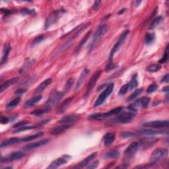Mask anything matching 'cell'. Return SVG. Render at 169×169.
I'll use <instances>...</instances> for the list:
<instances>
[{"mask_svg":"<svg viewBox=\"0 0 169 169\" xmlns=\"http://www.w3.org/2000/svg\"><path fill=\"white\" fill-rule=\"evenodd\" d=\"M100 4H101V1L94 2V4L93 5V9L94 10H95V11H97V10L99 9L100 7Z\"/></svg>","mask_w":169,"mask_h":169,"instance_id":"cell-50","label":"cell"},{"mask_svg":"<svg viewBox=\"0 0 169 169\" xmlns=\"http://www.w3.org/2000/svg\"><path fill=\"white\" fill-rule=\"evenodd\" d=\"M99 166V161H95L94 162H93V163L89 164V166H88L87 168H96Z\"/></svg>","mask_w":169,"mask_h":169,"instance_id":"cell-52","label":"cell"},{"mask_svg":"<svg viewBox=\"0 0 169 169\" xmlns=\"http://www.w3.org/2000/svg\"><path fill=\"white\" fill-rule=\"evenodd\" d=\"M19 81L18 77H14V78L10 79L8 81H6L5 82L2 84L1 87H0V93H2L3 91H5L6 89H8L9 87H11L13 84L17 83Z\"/></svg>","mask_w":169,"mask_h":169,"instance_id":"cell-21","label":"cell"},{"mask_svg":"<svg viewBox=\"0 0 169 169\" xmlns=\"http://www.w3.org/2000/svg\"><path fill=\"white\" fill-rule=\"evenodd\" d=\"M42 97L41 95H37L36 97H34L33 98H31V99L28 100L23 104V108H24V109H29V108L34 106L35 104L38 103L39 101L42 99Z\"/></svg>","mask_w":169,"mask_h":169,"instance_id":"cell-25","label":"cell"},{"mask_svg":"<svg viewBox=\"0 0 169 169\" xmlns=\"http://www.w3.org/2000/svg\"><path fill=\"white\" fill-rule=\"evenodd\" d=\"M163 21V17L162 16H158L157 17L155 18L153 21L151 22L150 24V29H154L155 28H156L157 26L161 24V22Z\"/></svg>","mask_w":169,"mask_h":169,"instance_id":"cell-36","label":"cell"},{"mask_svg":"<svg viewBox=\"0 0 169 169\" xmlns=\"http://www.w3.org/2000/svg\"><path fill=\"white\" fill-rule=\"evenodd\" d=\"M73 99V97H70L64 100L63 102L60 104L58 109H57V112L58 113L63 112L64 111H65L67 108L69 107V104H71V103L72 102Z\"/></svg>","mask_w":169,"mask_h":169,"instance_id":"cell-27","label":"cell"},{"mask_svg":"<svg viewBox=\"0 0 169 169\" xmlns=\"http://www.w3.org/2000/svg\"><path fill=\"white\" fill-rule=\"evenodd\" d=\"M97 152L91 153L90 155L87 157L84 160H83L80 163H79L75 167V168H84L85 167H87V165H89L91 163V161H92L94 158L97 157Z\"/></svg>","mask_w":169,"mask_h":169,"instance_id":"cell-18","label":"cell"},{"mask_svg":"<svg viewBox=\"0 0 169 169\" xmlns=\"http://www.w3.org/2000/svg\"><path fill=\"white\" fill-rule=\"evenodd\" d=\"M20 101H21V97H16L15 99H13V100L11 101V102L8 104V105H7V109L9 110L14 109V108H15L18 105L19 103H20Z\"/></svg>","mask_w":169,"mask_h":169,"instance_id":"cell-34","label":"cell"},{"mask_svg":"<svg viewBox=\"0 0 169 169\" xmlns=\"http://www.w3.org/2000/svg\"><path fill=\"white\" fill-rule=\"evenodd\" d=\"M126 9H121V10H120L119 11H118V15H121V14H123V13L126 11Z\"/></svg>","mask_w":169,"mask_h":169,"instance_id":"cell-57","label":"cell"},{"mask_svg":"<svg viewBox=\"0 0 169 169\" xmlns=\"http://www.w3.org/2000/svg\"><path fill=\"white\" fill-rule=\"evenodd\" d=\"M155 40V35L153 32L147 33V35H145V42L146 45H150V44L154 42Z\"/></svg>","mask_w":169,"mask_h":169,"instance_id":"cell-39","label":"cell"},{"mask_svg":"<svg viewBox=\"0 0 169 169\" xmlns=\"http://www.w3.org/2000/svg\"><path fill=\"white\" fill-rule=\"evenodd\" d=\"M35 63V60H30L29 62H27L26 63H25L23 66L21 68V70H20V73H24L26 71H27L29 69H30L31 67L34 63Z\"/></svg>","mask_w":169,"mask_h":169,"instance_id":"cell-38","label":"cell"},{"mask_svg":"<svg viewBox=\"0 0 169 169\" xmlns=\"http://www.w3.org/2000/svg\"><path fill=\"white\" fill-rule=\"evenodd\" d=\"M128 87H129V84H125L120 88V89L118 92V96H123L125 94L127 93V91L128 90Z\"/></svg>","mask_w":169,"mask_h":169,"instance_id":"cell-43","label":"cell"},{"mask_svg":"<svg viewBox=\"0 0 169 169\" xmlns=\"http://www.w3.org/2000/svg\"><path fill=\"white\" fill-rule=\"evenodd\" d=\"M143 92V88H140V89H138L136 90L128 98L126 101L127 102H131V101L136 99V98L139 95H140V94Z\"/></svg>","mask_w":169,"mask_h":169,"instance_id":"cell-31","label":"cell"},{"mask_svg":"<svg viewBox=\"0 0 169 169\" xmlns=\"http://www.w3.org/2000/svg\"><path fill=\"white\" fill-rule=\"evenodd\" d=\"M91 31L87 32V33L86 34L85 36L83 37V39L81 40V42H79V45H77V46L76 47L75 50V53H77V52H79L80 51L81 49L83 48V46L84 45V44H85L87 42V40H89V37L91 36Z\"/></svg>","mask_w":169,"mask_h":169,"instance_id":"cell-28","label":"cell"},{"mask_svg":"<svg viewBox=\"0 0 169 169\" xmlns=\"http://www.w3.org/2000/svg\"><path fill=\"white\" fill-rule=\"evenodd\" d=\"M38 127V125H36V126H22V127H20L19 128H17L16 130L14 131V133H19V132H21V131H26V130H33V129H36Z\"/></svg>","mask_w":169,"mask_h":169,"instance_id":"cell-40","label":"cell"},{"mask_svg":"<svg viewBox=\"0 0 169 169\" xmlns=\"http://www.w3.org/2000/svg\"><path fill=\"white\" fill-rule=\"evenodd\" d=\"M165 132H168V131H165L163 130H153V128L151 129H144L138 131V133L145 135V136H152V135H157V134H164Z\"/></svg>","mask_w":169,"mask_h":169,"instance_id":"cell-22","label":"cell"},{"mask_svg":"<svg viewBox=\"0 0 169 169\" xmlns=\"http://www.w3.org/2000/svg\"><path fill=\"white\" fill-rule=\"evenodd\" d=\"M1 11H2V13H4V14L5 15H8L11 14V13H13L11 10H9V9H2Z\"/></svg>","mask_w":169,"mask_h":169,"instance_id":"cell-54","label":"cell"},{"mask_svg":"<svg viewBox=\"0 0 169 169\" xmlns=\"http://www.w3.org/2000/svg\"><path fill=\"white\" fill-rule=\"evenodd\" d=\"M141 3V1H137V2H136V6H137V7L139 6V5H140V3Z\"/></svg>","mask_w":169,"mask_h":169,"instance_id":"cell-59","label":"cell"},{"mask_svg":"<svg viewBox=\"0 0 169 169\" xmlns=\"http://www.w3.org/2000/svg\"><path fill=\"white\" fill-rule=\"evenodd\" d=\"M80 115L77 114H72L69 115H67L62 117L59 120V123L62 124H73L76 123L79 120Z\"/></svg>","mask_w":169,"mask_h":169,"instance_id":"cell-13","label":"cell"},{"mask_svg":"<svg viewBox=\"0 0 169 169\" xmlns=\"http://www.w3.org/2000/svg\"><path fill=\"white\" fill-rule=\"evenodd\" d=\"M124 108L123 107H118L116 109L111 110L107 112H100V113H94L91 115H89L88 119L91 120H103L106 118H109L110 116H115V115L119 114L121 112Z\"/></svg>","mask_w":169,"mask_h":169,"instance_id":"cell-3","label":"cell"},{"mask_svg":"<svg viewBox=\"0 0 169 169\" xmlns=\"http://www.w3.org/2000/svg\"><path fill=\"white\" fill-rule=\"evenodd\" d=\"M116 138V134L112 132L107 133L104 137V144L105 146L108 147L112 145Z\"/></svg>","mask_w":169,"mask_h":169,"instance_id":"cell-26","label":"cell"},{"mask_svg":"<svg viewBox=\"0 0 169 169\" xmlns=\"http://www.w3.org/2000/svg\"><path fill=\"white\" fill-rule=\"evenodd\" d=\"M167 60H168V45L166 47V50H165V52H164V54L163 57H162L161 60H159L158 63H163L166 62Z\"/></svg>","mask_w":169,"mask_h":169,"instance_id":"cell-48","label":"cell"},{"mask_svg":"<svg viewBox=\"0 0 169 169\" xmlns=\"http://www.w3.org/2000/svg\"><path fill=\"white\" fill-rule=\"evenodd\" d=\"M140 147V143L137 141H134L130 143L129 146L124 151V156L126 158H130L136 153L138 148Z\"/></svg>","mask_w":169,"mask_h":169,"instance_id":"cell-14","label":"cell"},{"mask_svg":"<svg viewBox=\"0 0 169 169\" xmlns=\"http://www.w3.org/2000/svg\"><path fill=\"white\" fill-rule=\"evenodd\" d=\"M66 13V10L60 9V10H54L52 11L47 17L45 21V29H49L52 25H54L57 21L62 17L64 13Z\"/></svg>","mask_w":169,"mask_h":169,"instance_id":"cell-4","label":"cell"},{"mask_svg":"<svg viewBox=\"0 0 169 169\" xmlns=\"http://www.w3.org/2000/svg\"><path fill=\"white\" fill-rule=\"evenodd\" d=\"M129 33H130V30H126V31H124L122 35L120 36V38L118 40V41L116 42V44H115V45L114 46L112 50H111L110 54L109 62H113L112 59H113L114 54L116 53V52L120 48V46L122 45L123 42H124V40H126V38H127V36H128V35H129Z\"/></svg>","mask_w":169,"mask_h":169,"instance_id":"cell-7","label":"cell"},{"mask_svg":"<svg viewBox=\"0 0 169 169\" xmlns=\"http://www.w3.org/2000/svg\"><path fill=\"white\" fill-rule=\"evenodd\" d=\"M135 117H136V114L133 112H124L117 116L114 120L116 121V122L118 123L128 124L133 121Z\"/></svg>","mask_w":169,"mask_h":169,"instance_id":"cell-8","label":"cell"},{"mask_svg":"<svg viewBox=\"0 0 169 169\" xmlns=\"http://www.w3.org/2000/svg\"><path fill=\"white\" fill-rule=\"evenodd\" d=\"M114 87V83H110L107 86L106 89L100 93L99 97H98V99H97L95 103L94 104V107H97L99 106H100L101 104L104 103V101L107 99V98L109 97L110 94L112 93Z\"/></svg>","mask_w":169,"mask_h":169,"instance_id":"cell-6","label":"cell"},{"mask_svg":"<svg viewBox=\"0 0 169 169\" xmlns=\"http://www.w3.org/2000/svg\"><path fill=\"white\" fill-rule=\"evenodd\" d=\"M107 30L108 25L106 24L100 25L99 27L97 29L95 32L94 33L93 36L92 40H91V42L89 46V48H89V52H91L94 48V47L99 43L100 39L103 38L104 34L107 32Z\"/></svg>","mask_w":169,"mask_h":169,"instance_id":"cell-2","label":"cell"},{"mask_svg":"<svg viewBox=\"0 0 169 169\" xmlns=\"http://www.w3.org/2000/svg\"><path fill=\"white\" fill-rule=\"evenodd\" d=\"M129 84V87H128V89L130 91L134 90L135 88H136L137 84H138V81H137V74H135L131 77V79L130 81V82L128 83Z\"/></svg>","mask_w":169,"mask_h":169,"instance_id":"cell-32","label":"cell"},{"mask_svg":"<svg viewBox=\"0 0 169 169\" xmlns=\"http://www.w3.org/2000/svg\"><path fill=\"white\" fill-rule=\"evenodd\" d=\"M29 123H30V121L29 120L20 121H18L17 123H16V124H15L14 125H13V128H19L20 127H22V126H25L26 124H28Z\"/></svg>","mask_w":169,"mask_h":169,"instance_id":"cell-45","label":"cell"},{"mask_svg":"<svg viewBox=\"0 0 169 169\" xmlns=\"http://www.w3.org/2000/svg\"><path fill=\"white\" fill-rule=\"evenodd\" d=\"M144 127L153 128V129H157V128H167L169 126L168 120H155L147 121V122L143 124Z\"/></svg>","mask_w":169,"mask_h":169,"instance_id":"cell-10","label":"cell"},{"mask_svg":"<svg viewBox=\"0 0 169 169\" xmlns=\"http://www.w3.org/2000/svg\"><path fill=\"white\" fill-rule=\"evenodd\" d=\"M9 118L8 117H5V116H1V118H0V122L2 124H6L9 123Z\"/></svg>","mask_w":169,"mask_h":169,"instance_id":"cell-51","label":"cell"},{"mask_svg":"<svg viewBox=\"0 0 169 169\" xmlns=\"http://www.w3.org/2000/svg\"><path fill=\"white\" fill-rule=\"evenodd\" d=\"M101 73H102V71L98 70L97 72L94 73L93 74V75L91 77V78L90 79L89 82H88V83H87L86 93H85V94H84V97H87L89 94V93L91 92V91H92L94 85H95V84L97 83L98 79H99L100 76L101 75Z\"/></svg>","mask_w":169,"mask_h":169,"instance_id":"cell-9","label":"cell"},{"mask_svg":"<svg viewBox=\"0 0 169 169\" xmlns=\"http://www.w3.org/2000/svg\"><path fill=\"white\" fill-rule=\"evenodd\" d=\"M52 82V78H48L46 79L44 81H42L41 83H40L38 87L36 88L35 91V93L34 94H38L40 93H41L42 92H43L45 90L46 88L47 87H48L51 83Z\"/></svg>","mask_w":169,"mask_h":169,"instance_id":"cell-19","label":"cell"},{"mask_svg":"<svg viewBox=\"0 0 169 169\" xmlns=\"http://www.w3.org/2000/svg\"><path fill=\"white\" fill-rule=\"evenodd\" d=\"M168 151L167 149L159 148L153 151L151 155V161L153 163H157L158 162L163 161L168 156Z\"/></svg>","mask_w":169,"mask_h":169,"instance_id":"cell-5","label":"cell"},{"mask_svg":"<svg viewBox=\"0 0 169 169\" xmlns=\"http://www.w3.org/2000/svg\"><path fill=\"white\" fill-rule=\"evenodd\" d=\"M25 156V153H23L21 151H15L13 152V153H10L9 155H7L5 157H2L1 158V162L3 163V162H5V163H8V162H11L13 161L19 160L20 158H23Z\"/></svg>","mask_w":169,"mask_h":169,"instance_id":"cell-12","label":"cell"},{"mask_svg":"<svg viewBox=\"0 0 169 169\" xmlns=\"http://www.w3.org/2000/svg\"><path fill=\"white\" fill-rule=\"evenodd\" d=\"M20 142H21V139H20V138H18V137L9 138V139H7L2 142L1 148H3V147L9 146V145L19 143H20Z\"/></svg>","mask_w":169,"mask_h":169,"instance_id":"cell-24","label":"cell"},{"mask_svg":"<svg viewBox=\"0 0 169 169\" xmlns=\"http://www.w3.org/2000/svg\"><path fill=\"white\" fill-rule=\"evenodd\" d=\"M74 83V79L73 78H70L69 79L67 80V81L66 82L65 87H64V89H63V93L66 94V93L68 92V91L71 89V88L72 87L73 84Z\"/></svg>","mask_w":169,"mask_h":169,"instance_id":"cell-41","label":"cell"},{"mask_svg":"<svg viewBox=\"0 0 169 169\" xmlns=\"http://www.w3.org/2000/svg\"><path fill=\"white\" fill-rule=\"evenodd\" d=\"M168 79H169V75L168 74H167V75H165L163 77V79H162V82H164V83H168Z\"/></svg>","mask_w":169,"mask_h":169,"instance_id":"cell-56","label":"cell"},{"mask_svg":"<svg viewBox=\"0 0 169 169\" xmlns=\"http://www.w3.org/2000/svg\"><path fill=\"white\" fill-rule=\"evenodd\" d=\"M45 37L44 35H40L36 37V38L34 39V40L32 41V45H38V44L41 42L42 40H45Z\"/></svg>","mask_w":169,"mask_h":169,"instance_id":"cell-46","label":"cell"},{"mask_svg":"<svg viewBox=\"0 0 169 169\" xmlns=\"http://www.w3.org/2000/svg\"><path fill=\"white\" fill-rule=\"evenodd\" d=\"M120 136L126 139V138H130L136 136V134L133 132H130V131H125V132H122L120 134Z\"/></svg>","mask_w":169,"mask_h":169,"instance_id":"cell-44","label":"cell"},{"mask_svg":"<svg viewBox=\"0 0 169 169\" xmlns=\"http://www.w3.org/2000/svg\"><path fill=\"white\" fill-rule=\"evenodd\" d=\"M117 67L118 66L116 65V64H114V63H113V62H109V63H108V64H107L106 71V72H109V71L116 68V67Z\"/></svg>","mask_w":169,"mask_h":169,"instance_id":"cell-49","label":"cell"},{"mask_svg":"<svg viewBox=\"0 0 169 169\" xmlns=\"http://www.w3.org/2000/svg\"><path fill=\"white\" fill-rule=\"evenodd\" d=\"M72 124H62V126H56L50 130V134L52 135H58L66 131L68 128L72 127Z\"/></svg>","mask_w":169,"mask_h":169,"instance_id":"cell-20","label":"cell"},{"mask_svg":"<svg viewBox=\"0 0 169 169\" xmlns=\"http://www.w3.org/2000/svg\"><path fill=\"white\" fill-rule=\"evenodd\" d=\"M50 120V119H47V120H43V121H40V122L38 123V126H43V125H45L47 123H48L49 122V121Z\"/></svg>","mask_w":169,"mask_h":169,"instance_id":"cell-55","label":"cell"},{"mask_svg":"<svg viewBox=\"0 0 169 169\" xmlns=\"http://www.w3.org/2000/svg\"><path fill=\"white\" fill-rule=\"evenodd\" d=\"M11 46L9 45V44H6L4 45L3 49V53H2V57L1 59V66H3V64H5V62L8 60V56L9 54V52L11 51Z\"/></svg>","mask_w":169,"mask_h":169,"instance_id":"cell-23","label":"cell"},{"mask_svg":"<svg viewBox=\"0 0 169 169\" xmlns=\"http://www.w3.org/2000/svg\"><path fill=\"white\" fill-rule=\"evenodd\" d=\"M139 101H140L141 108H142V109H147L149 106V104L150 103L151 99L149 97H143L140 99Z\"/></svg>","mask_w":169,"mask_h":169,"instance_id":"cell-33","label":"cell"},{"mask_svg":"<svg viewBox=\"0 0 169 169\" xmlns=\"http://www.w3.org/2000/svg\"><path fill=\"white\" fill-rule=\"evenodd\" d=\"M89 73H90V70L88 68H84L83 70V72H81V73L79 79L77 81L76 85H75V91H77L80 89V87H81L84 79H85L87 77V75H89Z\"/></svg>","mask_w":169,"mask_h":169,"instance_id":"cell-17","label":"cell"},{"mask_svg":"<svg viewBox=\"0 0 169 169\" xmlns=\"http://www.w3.org/2000/svg\"><path fill=\"white\" fill-rule=\"evenodd\" d=\"M20 13L23 16H27L33 15L35 13V11L34 9H29L28 8H23L20 10Z\"/></svg>","mask_w":169,"mask_h":169,"instance_id":"cell-42","label":"cell"},{"mask_svg":"<svg viewBox=\"0 0 169 169\" xmlns=\"http://www.w3.org/2000/svg\"><path fill=\"white\" fill-rule=\"evenodd\" d=\"M157 84L156 83H152L151 84L149 87L147 88V93H153L155 92V91L157 90Z\"/></svg>","mask_w":169,"mask_h":169,"instance_id":"cell-47","label":"cell"},{"mask_svg":"<svg viewBox=\"0 0 169 169\" xmlns=\"http://www.w3.org/2000/svg\"><path fill=\"white\" fill-rule=\"evenodd\" d=\"M26 92V89H17L15 91V94H18V95H21L23 93H25Z\"/></svg>","mask_w":169,"mask_h":169,"instance_id":"cell-53","label":"cell"},{"mask_svg":"<svg viewBox=\"0 0 169 169\" xmlns=\"http://www.w3.org/2000/svg\"><path fill=\"white\" fill-rule=\"evenodd\" d=\"M106 157L109 158H118L120 157V152L116 149H113L108 152Z\"/></svg>","mask_w":169,"mask_h":169,"instance_id":"cell-37","label":"cell"},{"mask_svg":"<svg viewBox=\"0 0 169 169\" xmlns=\"http://www.w3.org/2000/svg\"><path fill=\"white\" fill-rule=\"evenodd\" d=\"M48 142H49V140L44 139L42 140H40L38 141L35 142V143L26 145H25V146L23 147V150L26 151L33 150V149H35L40 147L43 146V145H45L48 143Z\"/></svg>","mask_w":169,"mask_h":169,"instance_id":"cell-15","label":"cell"},{"mask_svg":"<svg viewBox=\"0 0 169 169\" xmlns=\"http://www.w3.org/2000/svg\"><path fill=\"white\" fill-rule=\"evenodd\" d=\"M161 67L162 66L159 63L152 64V65H150L149 66L147 67V70L151 73H155L158 72V71L161 69Z\"/></svg>","mask_w":169,"mask_h":169,"instance_id":"cell-35","label":"cell"},{"mask_svg":"<svg viewBox=\"0 0 169 169\" xmlns=\"http://www.w3.org/2000/svg\"><path fill=\"white\" fill-rule=\"evenodd\" d=\"M88 26H89V24L81 26V27L79 29V30H77V31L75 32V35H74L72 37H71L70 39L68 40V41H67L65 44H64L63 45H62V46H60V48L57 50H56L54 52H52V56H51V59H54V57H56V56L60 55V54H62L63 52H65L67 48H69L70 46L73 44V42L77 38V37H78L81 35V34L82 33V32L84 30H85L88 27Z\"/></svg>","mask_w":169,"mask_h":169,"instance_id":"cell-1","label":"cell"},{"mask_svg":"<svg viewBox=\"0 0 169 169\" xmlns=\"http://www.w3.org/2000/svg\"><path fill=\"white\" fill-rule=\"evenodd\" d=\"M72 157L69 155H63L60 157L56 158L54 161L52 163L50 164L48 168H57L62 166L63 164H65L72 159Z\"/></svg>","mask_w":169,"mask_h":169,"instance_id":"cell-11","label":"cell"},{"mask_svg":"<svg viewBox=\"0 0 169 169\" xmlns=\"http://www.w3.org/2000/svg\"><path fill=\"white\" fill-rule=\"evenodd\" d=\"M168 86H167V87H164L163 89V91H167V92H168Z\"/></svg>","mask_w":169,"mask_h":169,"instance_id":"cell-58","label":"cell"},{"mask_svg":"<svg viewBox=\"0 0 169 169\" xmlns=\"http://www.w3.org/2000/svg\"><path fill=\"white\" fill-rule=\"evenodd\" d=\"M64 95V93L62 92H54L53 93V95L46 101V104L47 105L46 106H51L52 105H54L57 104L59 101L62 99Z\"/></svg>","mask_w":169,"mask_h":169,"instance_id":"cell-16","label":"cell"},{"mask_svg":"<svg viewBox=\"0 0 169 169\" xmlns=\"http://www.w3.org/2000/svg\"><path fill=\"white\" fill-rule=\"evenodd\" d=\"M44 134H45V133H44L43 131H39V132L36 133V134H34V135H31V136H29L22 138L21 142H29L30 141L35 140L37 139V138L41 137L42 136H44Z\"/></svg>","mask_w":169,"mask_h":169,"instance_id":"cell-29","label":"cell"},{"mask_svg":"<svg viewBox=\"0 0 169 169\" xmlns=\"http://www.w3.org/2000/svg\"><path fill=\"white\" fill-rule=\"evenodd\" d=\"M50 110V108L48 106H45L42 109H39L35 110H33L32 112H30V114L31 115H34V116H41V115L48 112Z\"/></svg>","mask_w":169,"mask_h":169,"instance_id":"cell-30","label":"cell"}]
</instances>
